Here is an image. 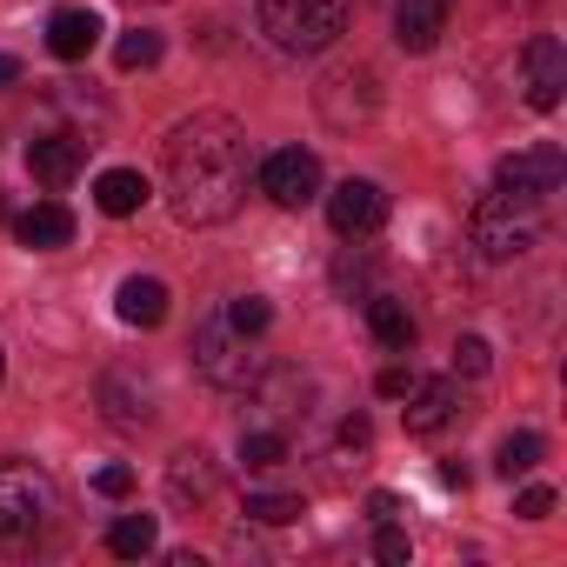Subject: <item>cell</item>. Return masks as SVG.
I'll return each instance as SVG.
<instances>
[{
    "mask_svg": "<svg viewBox=\"0 0 567 567\" xmlns=\"http://www.w3.org/2000/svg\"><path fill=\"white\" fill-rule=\"evenodd\" d=\"M214 461L200 454V447H181L174 461H167V494H174V507H200L207 494H214Z\"/></svg>",
    "mask_w": 567,
    "mask_h": 567,
    "instance_id": "cell-17",
    "label": "cell"
},
{
    "mask_svg": "<svg viewBox=\"0 0 567 567\" xmlns=\"http://www.w3.org/2000/svg\"><path fill=\"white\" fill-rule=\"evenodd\" d=\"M447 8H454V0H401V8H394V41L408 54H427L447 34Z\"/></svg>",
    "mask_w": 567,
    "mask_h": 567,
    "instance_id": "cell-13",
    "label": "cell"
},
{
    "mask_svg": "<svg viewBox=\"0 0 567 567\" xmlns=\"http://www.w3.org/2000/svg\"><path fill=\"white\" fill-rule=\"evenodd\" d=\"M354 0H260V34L280 54H328L348 34Z\"/></svg>",
    "mask_w": 567,
    "mask_h": 567,
    "instance_id": "cell-3",
    "label": "cell"
},
{
    "mask_svg": "<svg viewBox=\"0 0 567 567\" xmlns=\"http://www.w3.org/2000/svg\"><path fill=\"white\" fill-rule=\"evenodd\" d=\"M54 520V481L34 461H0V554H28Z\"/></svg>",
    "mask_w": 567,
    "mask_h": 567,
    "instance_id": "cell-2",
    "label": "cell"
},
{
    "mask_svg": "<svg viewBox=\"0 0 567 567\" xmlns=\"http://www.w3.org/2000/svg\"><path fill=\"white\" fill-rule=\"evenodd\" d=\"M467 234L481 247V260H520L534 240H540V200H520V194H481L474 214H467Z\"/></svg>",
    "mask_w": 567,
    "mask_h": 567,
    "instance_id": "cell-4",
    "label": "cell"
},
{
    "mask_svg": "<svg viewBox=\"0 0 567 567\" xmlns=\"http://www.w3.org/2000/svg\"><path fill=\"white\" fill-rule=\"evenodd\" d=\"M87 147H94V141H81V134H41V141L28 147V174H34L41 187H68V181L81 174Z\"/></svg>",
    "mask_w": 567,
    "mask_h": 567,
    "instance_id": "cell-10",
    "label": "cell"
},
{
    "mask_svg": "<svg viewBox=\"0 0 567 567\" xmlns=\"http://www.w3.org/2000/svg\"><path fill=\"white\" fill-rule=\"evenodd\" d=\"M368 514L374 520H401V494H368Z\"/></svg>",
    "mask_w": 567,
    "mask_h": 567,
    "instance_id": "cell-31",
    "label": "cell"
},
{
    "mask_svg": "<svg viewBox=\"0 0 567 567\" xmlns=\"http://www.w3.org/2000/svg\"><path fill=\"white\" fill-rule=\"evenodd\" d=\"M227 321H234L240 334H267V321H274V308H267L260 295H234V301H227Z\"/></svg>",
    "mask_w": 567,
    "mask_h": 567,
    "instance_id": "cell-24",
    "label": "cell"
},
{
    "mask_svg": "<svg viewBox=\"0 0 567 567\" xmlns=\"http://www.w3.org/2000/svg\"><path fill=\"white\" fill-rule=\"evenodd\" d=\"M147 194H154V187H147V174H141V167H107V174L94 181V207H101V214H114V220L141 214V207H147Z\"/></svg>",
    "mask_w": 567,
    "mask_h": 567,
    "instance_id": "cell-16",
    "label": "cell"
},
{
    "mask_svg": "<svg viewBox=\"0 0 567 567\" xmlns=\"http://www.w3.org/2000/svg\"><path fill=\"white\" fill-rule=\"evenodd\" d=\"M154 547H161L154 514H127V520L107 527V554H121V560H141V554H154Z\"/></svg>",
    "mask_w": 567,
    "mask_h": 567,
    "instance_id": "cell-19",
    "label": "cell"
},
{
    "mask_svg": "<svg viewBox=\"0 0 567 567\" xmlns=\"http://www.w3.org/2000/svg\"><path fill=\"white\" fill-rule=\"evenodd\" d=\"M260 194H267L274 207H308V200L321 194V161H315L308 147L267 154V161H260Z\"/></svg>",
    "mask_w": 567,
    "mask_h": 567,
    "instance_id": "cell-7",
    "label": "cell"
},
{
    "mask_svg": "<svg viewBox=\"0 0 567 567\" xmlns=\"http://www.w3.org/2000/svg\"><path fill=\"white\" fill-rule=\"evenodd\" d=\"M0 220H8V194H0Z\"/></svg>",
    "mask_w": 567,
    "mask_h": 567,
    "instance_id": "cell-34",
    "label": "cell"
},
{
    "mask_svg": "<svg viewBox=\"0 0 567 567\" xmlns=\"http://www.w3.org/2000/svg\"><path fill=\"white\" fill-rule=\"evenodd\" d=\"M408 388H414V374H408V368H388V374L374 381V394H381V401H401Z\"/></svg>",
    "mask_w": 567,
    "mask_h": 567,
    "instance_id": "cell-30",
    "label": "cell"
},
{
    "mask_svg": "<svg viewBox=\"0 0 567 567\" xmlns=\"http://www.w3.org/2000/svg\"><path fill=\"white\" fill-rule=\"evenodd\" d=\"M514 514H520V520H547V514H554V487H527V494L514 501Z\"/></svg>",
    "mask_w": 567,
    "mask_h": 567,
    "instance_id": "cell-28",
    "label": "cell"
},
{
    "mask_svg": "<svg viewBox=\"0 0 567 567\" xmlns=\"http://www.w3.org/2000/svg\"><path fill=\"white\" fill-rule=\"evenodd\" d=\"M194 368H200V381H214V388H227V394L254 388V381H260L254 334H240V328L227 321V308H220V315H207V321L194 328Z\"/></svg>",
    "mask_w": 567,
    "mask_h": 567,
    "instance_id": "cell-5",
    "label": "cell"
},
{
    "mask_svg": "<svg viewBox=\"0 0 567 567\" xmlns=\"http://www.w3.org/2000/svg\"><path fill=\"white\" fill-rule=\"evenodd\" d=\"M520 87H527V107L534 114H554L560 107V87H567V48L554 34H534L520 48Z\"/></svg>",
    "mask_w": 567,
    "mask_h": 567,
    "instance_id": "cell-8",
    "label": "cell"
},
{
    "mask_svg": "<svg viewBox=\"0 0 567 567\" xmlns=\"http://www.w3.org/2000/svg\"><path fill=\"white\" fill-rule=\"evenodd\" d=\"M94 494H101V501H127V494H134V467H121V461L101 467V474H94Z\"/></svg>",
    "mask_w": 567,
    "mask_h": 567,
    "instance_id": "cell-26",
    "label": "cell"
},
{
    "mask_svg": "<svg viewBox=\"0 0 567 567\" xmlns=\"http://www.w3.org/2000/svg\"><path fill=\"white\" fill-rule=\"evenodd\" d=\"M494 467L514 481V474H534L540 467V434H507L501 441V454H494Z\"/></svg>",
    "mask_w": 567,
    "mask_h": 567,
    "instance_id": "cell-23",
    "label": "cell"
},
{
    "mask_svg": "<svg viewBox=\"0 0 567 567\" xmlns=\"http://www.w3.org/2000/svg\"><path fill=\"white\" fill-rule=\"evenodd\" d=\"M368 441H374V427H368L361 414H354V421H341V454H354V461H361V454H368Z\"/></svg>",
    "mask_w": 567,
    "mask_h": 567,
    "instance_id": "cell-29",
    "label": "cell"
},
{
    "mask_svg": "<svg viewBox=\"0 0 567 567\" xmlns=\"http://www.w3.org/2000/svg\"><path fill=\"white\" fill-rule=\"evenodd\" d=\"M14 81H21V61H14V54H0V87H14Z\"/></svg>",
    "mask_w": 567,
    "mask_h": 567,
    "instance_id": "cell-33",
    "label": "cell"
},
{
    "mask_svg": "<svg viewBox=\"0 0 567 567\" xmlns=\"http://www.w3.org/2000/svg\"><path fill=\"white\" fill-rule=\"evenodd\" d=\"M560 181H567V154H560L554 141L514 147V154H501V167H494V187H501V194H520V200H547V194H560Z\"/></svg>",
    "mask_w": 567,
    "mask_h": 567,
    "instance_id": "cell-6",
    "label": "cell"
},
{
    "mask_svg": "<svg viewBox=\"0 0 567 567\" xmlns=\"http://www.w3.org/2000/svg\"><path fill=\"white\" fill-rule=\"evenodd\" d=\"M328 220H334L341 240H368V234L388 220V194H381L374 181H354V174H348V181L328 194Z\"/></svg>",
    "mask_w": 567,
    "mask_h": 567,
    "instance_id": "cell-9",
    "label": "cell"
},
{
    "mask_svg": "<svg viewBox=\"0 0 567 567\" xmlns=\"http://www.w3.org/2000/svg\"><path fill=\"white\" fill-rule=\"evenodd\" d=\"M441 487H467V467L461 461H441Z\"/></svg>",
    "mask_w": 567,
    "mask_h": 567,
    "instance_id": "cell-32",
    "label": "cell"
},
{
    "mask_svg": "<svg viewBox=\"0 0 567 567\" xmlns=\"http://www.w3.org/2000/svg\"><path fill=\"white\" fill-rule=\"evenodd\" d=\"M48 48H54V61H87L101 48V14L94 8H61L48 21Z\"/></svg>",
    "mask_w": 567,
    "mask_h": 567,
    "instance_id": "cell-15",
    "label": "cell"
},
{
    "mask_svg": "<svg viewBox=\"0 0 567 567\" xmlns=\"http://www.w3.org/2000/svg\"><path fill=\"white\" fill-rule=\"evenodd\" d=\"M301 514H308L301 494H247V520H260V527H288Z\"/></svg>",
    "mask_w": 567,
    "mask_h": 567,
    "instance_id": "cell-22",
    "label": "cell"
},
{
    "mask_svg": "<svg viewBox=\"0 0 567 567\" xmlns=\"http://www.w3.org/2000/svg\"><path fill=\"white\" fill-rule=\"evenodd\" d=\"M0 374H8V361H0Z\"/></svg>",
    "mask_w": 567,
    "mask_h": 567,
    "instance_id": "cell-35",
    "label": "cell"
},
{
    "mask_svg": "<svg viewBox=\"0 0 567 567\" xmlns=\"http://www.w3.org/2000/svg\"><path fill=\"white\" fill-rule=\"evenodd\" d=\"M368 328H374V341H381L388 354H408V348H414V315H408V301H394V295H374V301H368Z\"/></svg>",
    "mask_w": 567,
    "mask_h": 567,
    "instance_id": "cell-18",
    "label": "cell"
},
{
    "mask_svg": "<svg viewBox=\"0 0 567 567\" xmlns=\"http://www.w3.org/2000/svg\"><path fill=\"white\" fill-rule=\"evenodd\" d=\"M154 61H161V34H154V28H127L121 48H114V68H121V74H141V68H154Z\"/></svg>",
    "mask_w": 567,
    "mask_h": 567,
    "instance_id": "cell-21",
    "label": "cell"
},
{
    "mask_svg": "<svg viewBox=\"0 0 567 567\" xmlns=\"http://www.w3.org/2000/svg\"><path fill=\"white\" fill-rule=\"evenodd\" d=\"M114 315L127 328H161L167 321V288H161L154 274H127L121 288H114Z\"/></svg>",
    "mask_w": 567,
    "mask_h": 567,
    "instance_id": "cell-14",
    "label": "cell"
},
{
    "mask_svg": "<svg viewBox=\"0 0 567 567\" xmlns=\"http://www.w3.org/2000/svg\"><path fill=\"white\" fill-rule=\"evenodd\" d=\"M167 200L181 227H220L247 200V134L234 114H187L167 134Z\"/></svg>",
    "mask_w": 567,
    "mask_h": 567,
    "instance_id": "cell-1",
    "label": "cell"
},
{
    "mask_svg": "<svg viewBox=\"0 0 567 567\" xmlns=\"http://www.w3.org/2000/svg\"><path fill=\"white\" fill-rule=\"evenodd\" d=\"M374 554H381V560H388V567H401V560H408V554H414V540H408V534H401V527H394V520H381V534H374Z\"/></svg>",
    "mask_w": 567,
    "mask_h": 567,
    "instance_id": "cell-27",
    "label": "cell"
},
{
    "mask_svg": "<svg viewBox=\"0 0 567 567\" xmlns=\"http://www.w3.org/2000/svg\"><path fill=\"white\" fill-rule=\"evenodd\" d=\"M240 461L260 474V467H280V461H288V434H280V427H247L240 434Z\"/></svg>",
    "mask_w": 567,
    "mask_h": 567,
    "instance_id": "cell-20",
    "label": "cell"
},
{
    "mask_svg": "<svg viewBox=\"0 0 567 567\" xmlns=\"http://www.w3.org/2000/svg\"><path fill=\"white\" fill-rule=\"evenodd\" d=\"M14 240H21L28 254H54V247L74 240V214H68L61 200H34L28 214H14Z\"/></svg>",
    "mask_w": 567,
    "mask_h": 567,
    "instance_id": "cell-12",
    "label": "cell"
},
{
    "mask_svg": "<svg viewBox=\"0 0 567 567\" xmlns=\"http://www.w3.org/2000/svg\"><path fill=\"white\" fill-rule=\"evenodd\" d=\"M408 408H401V421H408V434H441L454 414H461V394H454V381H414L408 394H401Z\"/></svg>",
    "mask_w": 567,
    "mask_h": 567,
    "instance_id": "cell-11",
    "label": "cell"
},
{
    "mask_svg": "<svg viewBox=\"0 0 567 567\" xmlns=\"http://www.w3.org/2000/svg\"><path fill=\"white\" fill-rule=\"evenodd\" d=\"M454 374H487V341L481 334H461L454 341Z\"/></svg>",
    "mask_w": 567,
    "mask_h": 567,
    "instance_id": "cell-25",
    "label": "cell"
}]
</instances>
